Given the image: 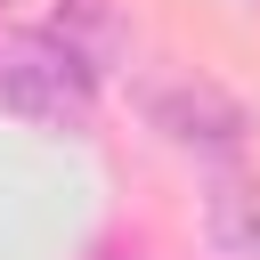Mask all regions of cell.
Returning a JSON list of instances; mask_svg holds the SVG:
<instances>
[{"label": "cell", "instance_id": "1", "mask_svg": "<svg viewBox=\"0 0 260 260\" xmlns=\"http://www.w3.org/2000/svg\"><path fill=\"white\" fill-rule=\"evenodd\" d=\"M106 65H89L57 24H0V114L32 130H89Z\"/></svg>", "mask_w": 260, "mask_h": 260}, {"label": "cell", "instance_id": "2", "mask_svg": "<svg viewBox=\"0 0 260 260\" xmlns=\"http://www.w3.org/2000/svg\"><path fill=\"white\" fill-rule=\"evenodd\" d=\"M146 122L162 130V146L195 154L203 171H236L244 146H252V114H244L219 81H203V73L154 81V89H146Z\"/></svg>", "mask_w": 260, "mask_h": 260}, {"label": "cell", "instance_id": "3", "mask_svg": "<svg viewBox=\"0 0 260 260\" xmlns=\"http://www.w3.org/2000/svg\"><path fill=\"white\" fill-rule=\"evenodd\" d=\"M203 236L211 260H260V171H211L203 179Z\"/></svg>", "mask_w": 260, "mask_h": 260}, {"label": "cell", "instance_id": "4", "mask_svg": "<svg viewBox=\"0 0 260 260\" xmlns=\"http://www.w3.org/2000/svg\"><path fill=\"white\" fill-rule=\"evenodd\" d=\"M89 260H146V244H138V236H106Z\"/></svg>", "mask_w": 260, "mask_h": 260}, {"label": "cell", "instance_id": "5", "mask_svg": "<svg viewBox=\"0 0 260 260\" xmlns=\"http://www.w3.org/2000/svg\"><path fill=\"white\" fill-rule=\"evenodd\" d=\"M0 24H8V0H0Z\"/></svg>", "mask_w": 260, "mask_h": 260}]
</instances>
